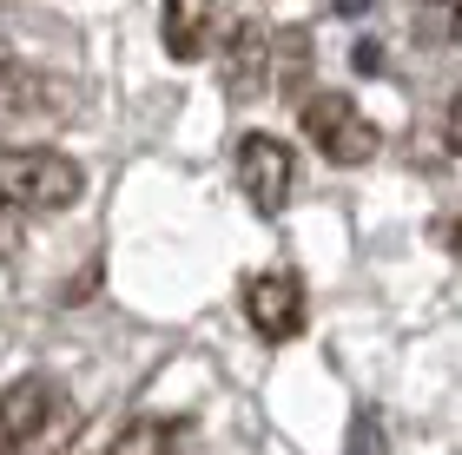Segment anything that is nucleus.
Instances as JSON below:
<instances>
[{"mask_svg":"<svg viewBox=\"0 0 462 455\" xmlns=\"http://www.w3.org/2000/svg\"><path fill=\"white\" fill-rule=\"evenodd\" d=\"M79 429V409L53 377H20L0 396V455H60Z\"/></svg>","mask_w":462,"mask_h":455,"instance_id":"nucleus-1","label":"nucleus"},{"mask_svg":"<svg viewBox=\"0 0 462 455\" xmlns=\"http://www.w3.org/2000/svg\"><path fill=\"white\" fill-rule=\"evenodd\" d=\"M87 172L53 152V146H0V198L7 205H27V212H67L79 198Z\"/></svg>","mask_w":462,"mask_h":455,"instance_id":"nucleus-2","label":"nucleus"},{"mask_svg":"<svg viewBox=\"0 0 462 455\" xmlns=\"http://www.w3.org/2000/svg\"><path fill=\"white\" fill-rule=\"evenodd\" d=\"M79 93L73 79L60 73H40V67H0V132H47L60 119H73Z\"/></svg>","mask_w":462,"mask_h":455,"instance_id":"nucleus-3","label":"nucleus"},{"mask_svg":"<svg viewBox=\"0 0 462 455\" xmlns=\"http://www.w3.org/2000/svg\"><path fill=\"white\" fill-rule=\"evenodd\" d=\"M304 132H310V146H318L330 165H364L376 152V126L364 119V106H356L350 93L304 99Z\"/></svg>","mask_w":462,"mask_h":455,"instance_id":"nucleus-4","label":"nucleus"},{"mask_svg":"<svg viewBox=\"0 0 462 455\" xmlns=\"http://www.w3.org/2000/svg\"><path fill=\"white\" fill-rule=\"evenodd\" d=\"M291 178H298V165H291L284 139H271V132H245L238 139V185H245V198L258 205L264 218L291 205Z\"/></svg>","mask_w":462,"mask_h":455,"instance_id":"nucleus-5","label":"nucleus"},{"mask_svg":"<svg viewBox=\"0 0 462 455\" xmlns=\"http://www.w3.org/2000/svg\"><path fill=\"white\" fill-rule=\"evenodd\" d=\"M245 317L264 343H291L304 330V284L291 271H258L245 284Z\"/></svg>","mask_w":462,"mask_h":455,"instance_id":"nucleus-6","label":"nucleus"},{"mask_svg":"<svg viewBox=\"0 0 462 455\" xmlns=\"http://www.w3.org/2000/svg\"><path fill=\"white\" fill-rule=\"evenodd\" d=\"M225 79H231V99H251L271 79V27H258V20H238V27H231Z\"/></svg>","mask_w":462,"mask_h":455,"instance_id":"nucleus-7","label":"nucleus"},{"mask_svg":"<svg viewBox=\"0 0 462 455\" xmlns=\"http://www.w3.org/2000/svg\"><path fill=\"white\" fill-rule=\"evenodd\" d=\"M165 53L179 59H199L205 53V40H212V0H165Z\"/></svg>","mask_w":462,"mask_h":455,"instance_id":"nucleus-8","label":"nucleus"},{"mask_svg":"<svg viewBox=\"0 0 462 455\" xmlns=\"http://www.w3.org/2000/svg\"><path fill=\"white\" fill-rule=\"evenodd\" d=\"M172 449H179V429L172 423H165V416H139V423H125L99 455H172Z\"/></svg>","mask_w":462,"mask_h":455,"instance_id":"nucleus-9","label":"nucleus"},{"mask_svg":"<svg viewBox=\"0 0 462 455\" xmlns=\"http://www.w3.org/2000/svg\"><path fill=\"white\" fill-rule=\"evenodd\" d=\"M416 7V27H423L430 40H443V27L456 20V0H410Z\"/></svg>","mask_w":462,"mask_h":455,"instance_id":"nucleus-10","label":"nucleus"},{"mask_svg":"<svg viewBox=\"0 0 462 455\" xmlns=\"http://www.w3.org/2000/svg\"><path fill=\"white\" fill-rule=\"evenodd\" d=\"M350 455H383V423H376V416H356V429H350Z\"/></svg>","mask_w":462,"mask_h":455,"instance_id":"nucleus-11","label":"nucleus"},{"mask_svg":"<svg viewBox=\"0 0 462 455\" xmlns=\"http://www.w3.org/2000/svg\"><path fill=\"white\" fill-rule=\"evenodd\" d=\"M436 238H443V251H449V258H462V205L436 218Z\"/></svg>","mask_w":462,"mask_h":455,"instance_id":"nucleus-12","label":"nucleus"},{"mask_svg":"<svg viewBox=\"0 0 462 455\" xmlns=\"http://www.w3.org/2000/svg\"><path fill=\"white\" fill-rule=\"evenodd\" d=\"M443 146H449V152L462 159V93L449 99V113H443Z\"/></svg>","mask_w":462,"mask_h":455,"instance_id":"nucleus-13","label":"nucleus"},{"mask_svg":"<svg viewBox=\"0 0 462 455\" xmlns=\"http://www.w3.org/2000/svg\"><path fill=\"white\" fill-rule=\"evenodd\" d=\"M350 59H356V73H376V67H383V53L364 47V40H356V53H350Z\"/></svg>","mask_w":462,"mask_h":455,"instance_id":"nucleus-14","label":"nucleus"},{"mask_svg":"<svg viewBox=\"0 0 462 455\" xmlns=\"http://www.w3.org/2000/svg\"><path fill=\"white\" fill-rule=\"evenodd\" d=\"M376 0H330V14H370Z\"/></svg>","mask_w":462,"mask_h":455,"instance_id":"nucleus-15","label":"nucleus"},{"mask_svg":"<svg viewBox=\"0 0 462 455\" xmlns=\"http://www.w3.org/2000/svg\"><path fill=\"white\" fill-rule=\"evenodd\" d=\"M449 33H456V40H462V0H456V20H449Z\"/></svg>","mask_w":462,"mask_h":455,"instance_id":"nucleus-16","label":"nucleus"},{"mask_svg":"<svg viewBox=\"0 0 462 455\" xmlns=\"http://www.w3.org/2000/svg\"><path fill=\"white\" fill-rule=\"evenodd\" d=\"M0 67H7V47H0Z\"/></svg>","mask_w":462,"mask_h":455,"instance_id":"nucleus-17","label":"nucleus"},{"mask_svg":"<svg viewBox=\"0 0 462 455\" xmlns=\"http://www.w3.org/2000/svg\"><path fill=\"white\" fill-rule=\"evenodd\" d=\"M0 212H7V198H0Z\"/></svg>","mask_w":462,"mask_h":455,"instance_id":"nucleus-18","label":"nucleus"}]
</instances>
